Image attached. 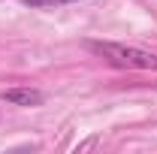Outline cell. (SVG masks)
<instances>
[{"instance_id":"3","label":"cell","mask_w":157,"mask_h":154,"mask_svg":"<svg viewBox=\"0 0 157 154\" xmlns=\"http://www.w3.org/2000/svg\"><path fill=\"white\" fill-rule=\"evenodd\" d=\"M24 6L30 9H58V6H67V3H78V0H21Z\"/></svg>"},{"instance_id":"2","label":"cell","mask_w":157,"mask_h":154,"mask_svg":"<svg viewBox=\"0 0 157 154\" xmlns=\"http://www.w3.org/2000/svg\"><path fill=\"white\" fill-rule=\"evenodd\" d=\"M0 100L9 103V106H24V109H33V106H42V91L36 88H9V91H0Z\"/></svg>"},{"instance_id":"1","label":"cell","mask_w":157,"mask_h":154,"mask_svg":"<svg viewBox=\"0 0 157 154\" xmlns=\"http://www.w3.org/2000/svg\"><path fill=\"white\" fill-rule=\"evenodd\" d=\"M85 48L100 60H106L109 67L118 70H157V55L145 52L136 45H124V42H103V39H88Z\"/></svg>"}]
</instances>
